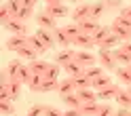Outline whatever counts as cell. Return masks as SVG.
Instances as JSON below:
<instances>
[{"label": "cell", "instance_id": "1", "mask_svg": "<svg viewBox=\"0 0 131 116\" xmlns=\"http://www.w3.org/2000/svg\"><path fill=\"white\" fill-rule=\"evenodd\" d=\"M110 28H112V32L123 40V42L131 40V21H129V19H125V17H121V15H118V17L112 21Z\"/></svg>", "mask_w": 131, "mask_h": 116}, {"label": "cell", "instance_id": "2", "mask_svg": "<svg viewBox=\"0 0 131 116\" xmlns=\"http://www.w3.org/2000/svg\"><path fill=\"white\" fill-rule=\"evenodd\" d=\"M36 23L40 28H45V30H51V32H55L57 28H59V26H57V19L53 17V15H49L45 9L40 13H36Z\"/></svg>", "mask_w": 131, "mask_h": 116}, {"label": "cell", "instance_id": "3", "mask_svg": "<svg viewBox=\"0 0 131 116\" xmlns=\"http://www.w3.org/2000/svg\"><path fill=\"white\" fill-rule=\"evenodd\" d=\"M97 61L104 70H116L118 61L114 59V53L112 51H106V49H100V55H97Z\"/></svg>", "mask_w": 131, "mask_h": 116}, {"label": "cell", "instance_id": "4", "mask_svg": "<svg viewBox=\"0 0 131 116\" xmlns=\"http://www.w3.org/2000/svg\"><path fill=\"white\" fill-rule=\"evenodd\" d=\"M4 30H9L13 36H28V26H26V21H21V19H17V17H13L9 23H6Z\"/></svg>", "mask_w": 131, "mask_h": 116}, {"label": "cell", "instance_id": "5", "mask_svg": "<svg viewBox=\"0 0 131 116\" xmlns=\"http://www.w3.org/2000/svg\"><path fill=\"white\" fill-rule=\"evenodd\" d=\"M23 47H30V36H11L9 40H6V49H9V51L17 53Z\"/></svg>", "mask_w": 131, "mask_h": 116}, {"label": "cell", "instance_id": "6", "mask_svg": "<svg viewBox=\"0 0 131 116\" xmlns=\"http://www.w3.org/2000/svg\"><path fill=\"white\" fill-rule=\"evenodd\" d=\"M118 93H121V87L112 82L110 87H106V89H102V91H97V99H102V101H110V99H116Z\"/></svg>", "mask_w": 131, "mask_h": 116}, {"label": "cell", "instance_id": "7", "mask_svg": "<svg viewBox=\"0 0 131 116\" xmlns=\"http://www.w3.org/2000/svg\"><path fill=\"white\" fill-rule=\"evenodd\" d=\"M89 15H91V4H78L74 11H72V21L74 23H80L89 19Z\"/></svg>", "mask_w": 131, "mask_h": 116}, {"label": "cell", "instance_id": "8", "mask_svg": "<svg viewBox=\"0 0 131 116\" xmlns=\"http://www.w3.org/2000/svg\"><path fill=\"white\" fill-rule=\"evenodd\" d=\"M74 44L80 49V51H89L91 47H95V38L91 34H83V32H80V34L74 38Z\"/></svg>", "mask_w": 131, "mask_h": 116}, {"label": "cell", "instance_id": "9", "mask_svg": "<svg viewBox=\"0 0 131 116\" xmlns=\"http://www.w3.org/2000/svg\"><path fill=\"white\" fill-rule=\"evenodd\" d=\"M76 61L87 70V68H91V65L97 63V57H95L91 51H78V53H76Z\"/></svg>", "mask_w": 131, "mask_h": 116}, {"label": "cell", "instance_id": "10", "mask_svg": "<svg viewBox=\"0 0 131 116\" xmlns=\"http://www.w3.org/2000/svg\"><path fill=\"white\" fill-rule=\"evenodd\" d=\"M53 36H55V42L59 44L61 49H70L72 44H74V40H72L68 34H66V30H63V28H57V30L53 32Z\"/></svg>", "mask_w": 131, "mask_h": 116}, {"label": "cell", "instance_id": "11", "mask_svg": "<svg viewBox=\"0 0 131 116\" xmlns=\"http://www.w3.org/2000/svg\"><path fill=\"white\" fill-rule=\"evenodd\" d=\"M36 38H40V40H42V42L49 47V49H55V36H53V32L51 30H45V28H38L36 30V34H34Z\"/></svg>", "mask_w": 131, "mask_h": 116}, {"label": "cell", "instance_id": "12", "mask_svg": "<svg viewBox=\"0 0 131 116\" xmlns=\"http://www.w3.org/2000/svg\"><path fill=\"white\" fill-rule=\"evenodd\" d=\"M74 59H76V51H72V49H61V51L57 53V57H55V63H59L63 68L66 63H70Z\"/></svg>", "mask_w": 131, "mask_h": 116}, {"label": "cell", "instance_id": "13", "mask_svg": "<svg viewBox=\"0 0 131 116\" xmlns=\"http://www.w3.org/2000/svg\"><path fill=\"white\" fill-rule=\"evenodd\" d=\"M78 26H80V32H83V34H91V36L102 28V26H100V21H97V19H91V17L85 19V21H80Z\"/></svg>", "mask_w": 131, "mask_h": 116}, {"label": "cell", "instance_id": "14", "mask_svg": "<svg viewBox=\"0 0 131 116\" xmlns=\"http://www.w3.org/2000/svg\"><path fill=\"white\" fill-rule=\"evenodd\" d=\"M121 44H123V40H121V38H118V36L112 32V34H110L108 38H106L104 42H100L97 47H100V49H106V51H114V49H118Z\"/></svg>", "mask_w": 131, "mask_h": 116}, {"label": "cell", "instance_id": "15", "mask_svg": "<svg viewBox=\"0 0 131 116\" xmlns=\"http://www.w3.org/2000/svg\"><path fill=\"white\" fill-rule=\"evenodd\" d=\"M49 65H51V63H47V61H42V59H34V61L28 63V68H30L32 74H40V76H45L47 70H49Z\"/></svg>", "mask_w": 131, "mask_h": 116}, {"label": "cell", "instance_id": "16", "mask_svg": "<svg viewBox=\"0 0 131 116\" xmlns=\"http://www.w3.org/2000/svg\"><path fill=\"white\" fill-rule=\"evenodd\" d=\"M57 93H59L61 97L63 95H70V93H76V87H74V80H72L70 76L59 80V89H57Z\"/></svg>", "mask_w": 131, "mask_h": 116}, {"label": "cell", "instance_id": "17", "mask_svg": "<svg viewBox=\"0 0 131 116\" xmlns=\"http://www.w3.org/2000/svg\"><path fill=\"white\" fill-rule=\"evenodd\" d=\"M72 80H74V87H76V91H80V89H91V78L87 76V74L83 72V74H78V76H70Z\"/></svg>", "mask_w": 131, "mask_h": 116}, {"label": "cell", "instance_id": "18", "mask_svg": "<svg viewBox=\"0 0 131 116\" xmlns=\"http://www.w3.org/2000/svg\"><path fill=\"white\" fill-rule=\"evenodd\" d=\"M112 85V78L108 76V74H102V76H97V78H93V82H91V89H95V91H102V89H106V87H110Z\"/></svg>", "mask_w": 131, "mask_h": 116}, {"label": "cell", "instance_id": "19", "mask_svg": "<svg viewBox=\"0 0 131 116\" xmlns=\"http://www.w3.org/2000/svg\"><path fill=\"white\" fill-rule=\"evenodd\" d=\"M45 11H47L49 15H53L55 19H61V17H68V15H70V9H68L66 4H59V6H47Z\"/></svg>", "mask_w": 131, "mask_h": 116}, {"label": "cell", "instance_id": "20", "mask_svg": "<svg viewBox=\"0 0 131 116\" xmlns=\"http://www.w3.org/2000/svg\"><path fill=\"white\" fill-rule=\"evenodd\" d=\"M61 101L66 103V108H76V110H80V106H83V101H80L78 93H70V95H63Z\"/></svg>", "mask_w": 131, "mask_h": 116}, {"label": "cell", "instance_id": "21", "mask_svg": "<svg viewBox=\"0 0 131 116\" xmlns=\"http://www.w3.org/2000/svg\"><path fill=\"white\" fill-rule=\"evenodd\" d=\"M116 76H118V82H121V85L131 87V70L127 68V65H121V68H116Z\"/></svg>", "mask_w": 131, "mask_h": 116}, {"label": "cell", "instance_id": "22", "mask_svg": "<svg viewBox=\"0 0 131 116\" xmlns=\"http://www.w3.org/2000/svg\"><path fill=\"white\" fill-rule=\"evenodd\" d=\"M114 101L118 103V108H127V110H131V93H129V89H127V91L121 89V93L116 95Z\"/></svg>", "mask_w": 131, "mask_h": 116}, {"label": "cell", "instance_id": "23", "mask_svg": "<svg viewBox=\"0 0 131 116\" xmlns=\"http://www.w3.org/2000/svg\"><path fill=\"white\" fill-rule=\"evenodd\" d=\"M63 72L68 74V76H78V74H83V72H85V68L74 59V61H70V63H66V65H63Z\"/></svg>", "mask_w": 131, "mask_h": 116}, {"label": "cell", "instance_id": "24", "mask_svg": "<svg viewBox=\"0 0 131 116\" xmlns=\"http://www.w3.org/2000/svg\"><path fill=\"white\" fill-rule=\"evenodd\" d=\"M78 97H80V101L83 103H89V101H97V91L95 89H80L76 91Z\"/></svg>", "mask_w": 131, "mask_h": 116}, {"label": "cell", "instance_id": "25", "mask_svg": "<svg viewBox=\"0 0 131 116\" xmlns=\"http://www.w3.org/2000/svg\"><path fill=\"white\" fill-rule=\"evenodd\" d=\"M57 89H59V80L57 78H45L42 85H40V93H53Z\"/></svg>", "mask_w": 131, "mask_h": 116}, {"label": "cell", "instance_id": "26", "mask_svg": "<svg viewBox=\"0 0 131 116\" xmlns=\"http://www.w3.org/2000/svg\"><path fill=\"white\" fill-rule=\"evenodd\" d=\"M112 53H114V59H116V61H118L121 65H129V63H131V55H129V53H127V51H125L123 47L114 49Z\"/></svg>", "mask_w": 131, "mask_h": 116}, {"label": "cell", "instance_id": "27", "mask_svg": "<svg viewBox=\"0 0 131 116\" xmlns=\"http://www.w3.org/2000/svg\"><path fill=\"white\" fill-rule=\"evenodd\" d=\"M100 103L97 101H89V103H83L80 106V112H83V116H97V112H100Z\"/></svg>", "mask_w": 131, "mask_h": 116}, {"label": "cell", "instance_id": "28", "mask_svg": "<svg viewBox=\"0 0 131 116\" xmlns=\"http://www.w3.org/2000/svg\"><path fill=\"white\" fill-rule=\"evenodd\" d=\"M106 11H108V9H106V2H104V0L93 2V4H91V15H89V17H91V19H100Z\"/></svg>", "mask_w": 131, "mask_h": 116}, {"label": "cell", "instance_id": "29", "mask_svg": "<svg viewBox=\"0 0 131 116\" xmlns=\"http://www.w3.org/2000/svg\"><path fill=\"white\" fill-rule=\"evenodd\" d=\"M17 57H19V59L34 61V59H38V53H36L32 47H23V49H19V51H17Z\"/></svg>", "mask_w": 131, "mask_h": 116}, {"label": "cell", "instance_id": "30", "mask_svg": "<svg viewBox=\"0 0 131 116\" xmlns=\"http://www.w3.org/2000/svg\"><path fill=\"white\" fill-rule=\"evenodd\" d=\"M45 76H40V74H32V78L28 80V89L32 93H40V85H42Z\"/></svg>", "mask_w": 131, "mask_h": 116}, {"label": "cell", "instance_id": "31", "mask_svg": "<svg viewBox=\"0 0 131 116\" xmlns=\"http://www.w3.org/2000/svg\"><path fill=\"white\" fill-rule=\"evenodd\" d=\"M30 47L34 49V51H36L38 55H45V53L49 51V47H47V44H45L40 38H36V36H30Z\"/></svg>", "mask_w": 131, "mask_h": 116}, {"label": "cell", "instance_id": "32", "mask_svg": "<svg viewBox=\"0 0 131 116\" xmlns=\"http://www.w3.org/2000/svg\"><path fill=\"white\" fill-rule=\"evenodd\" d=\"M21 95V82L19 80H11V85H9V99L11 101H17Z\"/></svg>", "mask_w": 131, "mask_h": 116}, {"label": "cell", "instance_id": "33", "mask_svg": "<svg viewBox=\"0 0 131 116\" xmlns=\"http://www.w3.org/2000/svg\"><path fill=\"white\" fill-rule=\"evenodd\" d=\"M30 78H32V72H30L28 65H23V68H21V70L13 76V80H19L21 85H28V80H30Z\"/></svg>", "mask_w": 131, "mask_h": 116}, {"label": "cell", "instance_id": "34", "mask_svg": "<svg viewBox=\"0 0 131 116\" xmlns=\"http://www.w3.org/2000/svg\"><path fill=\"white\" fill-rule=\"evenodd\" d=\"M110 34H112V28H108V26H102V28H100V30H97L95 34H93V38H95V44L104 42V40L108 38Z\"/></svg>", "mask_w": 131, "mask_h": 116}, {"label": "cell", "instance_id": "35", "mask_svg": "<svg viewBox=\"0 0 131 116\" xmlns=\"http://www.w3.org/2000/svg\"><path fill=\"white\" fill-rule=\"evenodd\" d=\"M21 68H23L21 59H13V61H9V63H6V68H4V70L9 72V74H11V78H13V76H15V74H17Z\"/></svg>", "mask_w": 131, "mask_h": 116}, {"label": "cell", "instance_id": "36", "mask_svg": "<svg viewBox=\"0 0 131 116\" xmlns=\"http://www.w3.org/2000/svg\"><path fill=\"white\" fill-rule=\"evenodd\" d=\"M6 6H9V11L15 15V17H17V13L23 9V0H6V2H4Z\"/></svg>", "mask_w": 131, "mask_h": 116}, {"label": "cell", "instance_id": "37", "mask_svg": "<svg viewBox=\"0 0 131 116\" xmlns=\"http://www.w3.org/2000/svg\"><path fill=\"white\" fill-rule=\"evenodd\" d=\"M45 112H47V106H42V103H34V106H30V110H28L26 116H45Z\"/></svg>", "mask_w": 131, "mask_h": 116}, {"label": "cell", "instance_id": "38", "mask_svg": "<svg viewBox=\"0 0 131 116\" xmlns=\"http://www.w3.org/2000/svg\"><path fill=\"white\" fill-rule=\"evenodd\" d=\"M32 17H34V9H30V6H23V9L17 13V19H21V21H30Z\"/></svg>", "mask_w": 131, "mask_h": 116}, {"label": "cell", "instance_id": "39", "mask_svg": "<svg viewBox=\"0 0 131 116\" xmlns=\"http://www.w3.org/2000/svg\"><path fill=\"white\" fill-rule=\"evenodd\" d=\"M0 114H4V116H11V114H15V106H13V101H0Z\"/></svg>", "mask_w": 131, "mask_h": 116}, {"label": "cell", "instance_id": "40", "mask_svg": "<svg viewBox=\"0 0 131 116\" xmlns=\"http://www.w3.org/2000/svg\"><path fill=\"white\" fill-rule=\"evenodd\" d=\"M13 17H15V15L9 11V6H6V4H2V6H0V21H2L4 26H6V23H9Z\"/></svg>", "mask_w": 131, "mask_h": 116}, {"label": "cell", "instance_id": "41", "mask_svg": "<svg viewBox=\"0 0 131 116\" xmlns=\"http://www.w3.org/2000/svg\"><path fill=\"white\" fill-rule=\"evenodd\" d=\"M85 74L93 80V78H97V76H102V74H104V68H102V65H91V68L85 70Z\"/></svg>", "mask_w": 131, "mask_h": 116}, {"label": "cell", "instance_id": "42", "mask_svg": "<svg viewBox=\"0 0 131 116\" xmlns=\"http://www.w3.org/2000/svg\"><path fill=\"white\" fill-rule=\"evenodd\" d=\"M63 30H66V34H68L72 40H74V38L80 34V26H78V23H72V26H63Z\"/></svg>", "mask_w": 131, "mask_h": 116}, {"label": "cell", "instance_id": "43", "mask_svg": "<svg viewBox=\"0 0 131 116\" xmlns=\"http://www.w3.org/2000/svg\"><path fill=\"white\" fill-rule=\"evenodd\" d=\"M59 70H61L59 63H51L49 70H47V74H45V78H57V76H59Z\"/></svg>", "mask_w": 131, "mask_h": 116}, {"label": "cell", "instance_id": "44", "mask_svg": "<svg viewBox=\"0 0 131 116\" xmlns=\"http://www.w3.org/2000/svg\"><path fill=\"white\" fill-rule=\"evenodd\" d=\"M106 2V9L108 11H118L123 9V0H104Z\"/></svg>", "mask_w": 131, "mask_h": 116}, {"label": "cell", "instance_id": "45", "mask_svg": "<svg viewBox=\"0 0 131 116\" xmlns=\"http://www.w3.org/2000/svg\"><path fill=\"white\" fill-rule=\"evenodd\" d=\"M97 116H114V110H112L108 103H102V108H100V112H97Z\"/></svg>", "mask_w": 131, "mask_h": 116}, {"label": "cell", "instance_id": "46", "mask_svg": "<svg viewBox=\"0 0 131 116\" xmlns=\"http://www.w3.org/2000/svg\"><path fill=\"white\" fill-rule=\"evenodd\" d=\"M45 116H63V112H61V110H57V108L47 106V112H45Z\"/></svg>", "mask_w": 131, "mask_h": 116}, {"label": "cell", "instance_id": "47", "mask_svg": "<svg viewBox=\"0 0 131 116\" xmlns=\"http://www.w3.org/2000/svg\"><path fill=\"white\" fill-rule=\"evenodd\" d=\"M63 116H83V112L76 110V108H68V110L63 112Z\"/></svg>", "mask_w": 131, "mask_h": 116}, {"label": "cell", "instance_id": "48", "mask_svg": "<svg viewBox=\"0 0 131 116\" xmlns=\"http://www.w3.org/2000/svg\"><path fill=\"white\" fill-rule=\"evenodd\" d=\"M121 17H125L131 21V6H125V9H121Z\"/></svg>", "mask_w": 131, "mask_h": 116}, {"label": "cell", "instance_id": "49", "mask_svg": "<svg viewBox=\"0 0 131 116\" xmlns=\"http://www.w3.org/2000/svg\"><path fill=\"white\" fill-rule=\"evenodd\" d=\"M45 4L47 6H59V4H63V0H45Z\"/></svg>", "mask_w": 131, "mask_h": 116}, {"label": "cell", "instance_id": "50", "mask_svg": "<svg viewBox=\"0 0 131 116\" xmlns=\"http://www.w3.org/2000/svg\"><path fill=\"white\" fill-rule=\"evenodd\" d=\"M38 4V0H23V6H30V9H34Z\"/></svg>", "mask_w": 131, "mask_h": 116}, {"label": "cell", "instance_id": "51", "mask_svg": "<svg viewBox=\"0 0 131 116\" xmlns=\"http://www.w3.org/2000/svg\"><path fill=\"white\" fill-rule=\"evenodd\" d=\"M121 47H123V49H125V51H127V53L131 55V40H127V42H123Z\"/></svg>", "mask_w": 131, "mask_h": 116}, {"label": "cell", "instance_id": "52", "mask_svg": "<svg viewBox=\"0 0 131 116\" xmlns=\"http://www.w3.org/2000/svg\"><path fill=\"white\" fill-rule=\"evenodd\" d=\"M68 2H72V4H78V2H80V0H68Z\"/></svg>", "mask_w": 131, "mask_h": 116}, {"label": "cell", "instance_id": "53", "mask_svg": "<svg viewBox=\"0 0 131 116\" xmlns=\"http://www.w3.org/2000/svg\"><path fill=\"white\" fill-rule=\"evenodd\" d=\"M127 68H129V70H131V63H129V65H127Z\"/></svg>", "mask_w": 131, "mask_h": 116}, {"label": "cell", "instance_id": "54", "mask_svg": "<svg viewBox=\"0 0 131 116\" xmlns=\"http://www.w3.org/2000/svg\"><path fill=\"white\" fill-rule=\"evenodd\" d=\"M129 93H131V87H129Z\"/></svg>", "mask_w": 131, "mask_h": 116}]
</instances>
